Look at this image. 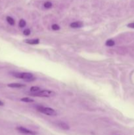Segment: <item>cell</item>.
Returning <instances> with one entry per match:
<instances>
[{"label": "cell", "instance_id": "6da1fadb", "mask_svg": "<svg viewBox=\"0 0 134 135\" xmlns=\"http://www.w3.org/2000/svg\"><path fill=\"white\" fill-rule=\"evenodd\" d=\"M11 74L18 78H20L22 80H25L27 81H32L35 80L36 78L34 77L33 74L30 73H12Z\"/></svg>", "mask_w": 134, "mask_h": 135}, {"label": "cell", "instance_id": "7a4b0ae2", "mask_svg": "<svg viewBox=\"0 0 134 135\" xmlns=\"http://www.w3.org/2000/svg\"><path fill=\"white\" fill-rule=\"evenodd\" d=\"M30 96H34V97H43V98H49L55 95V92L52 90H40L35 93L30 94Z\"/></svg>", "mask_w": 134, "mask_h": 135}, {"label": "cell", "instance_id": "3957f363", "mask_svg": "<svg viewBox=\"0 0 134 135\" xmlns=\"http://www.w3.org/2000/svg\"><path fill=\"white\" fill-rule=\"evenodd\" d=\"M37 110L38 112H41L42 113H44L45 115H48V116H55L57 115V112L53 109V108H45L44 106H37Z\"/></svg>", "mask_w": 134, "mask_h": 135}, {"label": "cell", "instance_id": "277c9868", "mask_svg": "<svg viewBox=\"0 0 134 135\" xmlns=\"http://www.w3.org/2000/svg\"><path fill=\"white\" fill-rule=\"evenodd\" d=\"M17 130L20 133L26 135H36L37 133L36 132L33 131L32 130H29L26 128H24L23 127H17Z\"/></svg>", "mask_w": 134, "mask_h": 135}, {"label": "cell", "instance_id": "5b68a950", "mask_svg": "<svg viewBox=\"0 0 134 135\" xmlns=\"http://www.w3.org/2000/svg\"><path fill=\"white\" fill-rule=\"evenodd\" d=\"M25 43L28 44H31V45H36V44H38L40 43V40L37 38H34V39H27L24 40Z\"/></svg>", "mask_w": 134, "mask_h": 135}, {"label": "cell", "instance_id": "8992f818", "mask_svg": "<svg viewBox=\"0 0 134 135\" xmlns=\"http://www.w3.org/2000/svg\"><path fill=\"white\" fill-rule=\"evenodd\" d=\"M8 87L10 88H20L26 87V85H23V84H20V83H11L7 85Z\"/></svg>", "mask_w": 134, "mask_h": 135}, {"label": "cell", "instance_id": "52a82bcc", "mask_svg": "<svg viewBox=\"0 0 134 135\" xmlns=\"http://www.w3.org/2000/svg\"><path fill=\"white\" fill-rule=\"evenodd\" d=\"M57 125H58L59 127H60V128H62L63 130H69V128H70L68 125L66 123H64V122H59V123H57Z\"/></svg>", "mask_w": 134, "mask_h": 135}, {"label": "cell", "instance_id": "ba28073f", "mask_svg": "<svg viewBox=\"0 0 134 135\" xmlns=\"http://www.w3.org/2000/svg\"><path fill=\"white\" fill-rule=\"evenodd\" d=\"M70 26H71V27L74 28H81V27H83V23L80 21H76V22L72 23L70 24Z\"/></svg>", "mask_w": 134, "mask_h": 135}, {"label": "cell", "instance_id": "9c48e42d", "mask_svg": "<svg viewBox=\"0 0 134 135\" xmlns=\"http://www.w3.org/2000/svg\"><path fill=\"white\" fill-rule=\"evenodd\" d=\"M105 45L108 46V47H112L115 45V42H114L113 40H111V39H109L106 42H105Z\"/></svg>", "mask_w": 134, "mask_h": 135}, {"label": "cell", "instance_id": "30bf717a", "mask_svg": "<svg viewBox=\"0 0 134 135\" xmlns=\"http://www.w3.org/2000/svg\"><path fill=\"white\" fill-rule=\"evenodd\" d=\"M6 20H7V23L9 24L10 25H12V26L15 25V20H14L11 17H7V18H6Z\"/></svg>", "mask_w": 134, "mask_h": 135}, {"label": "cell", "instance_id": "8fae6325", "mask_svg": "<svg viewBox=\"0 0 134 135\" xmlns=\"http://www.w3.org/2000/svg\"><path fill=\"white\" fill-rule=\"evenodd\" d=\"M30 90L32 92L35 93V92H37L40 91V88L38 87V86H32V87L30 88Z\"/></svg>", "mask_w": 134, "mask_h": 135}, {"label": "cell", "instance_id": "7c38bea8", "mask_svg": "<svg viewBox=\"0 0 134 135\" xmlns=\"http://www.w3.org/2000/svg\"><path fill=\"white\" fill-rule=\"evenodd\" d=\"M44 5L45 8H46V9H50L51 7H52L53 4H52V3L50 2V1H46V2L44 3Z\"/></svg>", "mask_w": 134, "mask_h": 135}, {"label": "cell", "instance_id": "4fadbf2b", "mask_svg": "<svg viewBox=\"0 0 134 135\" xmlns=\"http://www.w3.org/2000/svg\"><path fill=\"white\" fill-rule=\"evenodd\" d=\"M22 101H24V102H28V103H30V102H34V100H32V99H31L30 98H22L21 100H20Z\"/></svg>", "mask_w": 134, "mask_h": 135}, {"label": "cell", "instance_id": "5bb4252c", "mask_svg": "<svg viewBox=\"0 0 134 135\" xmlns=\"http://www.w3.org/2000/svg\"><path fill=\"white\" fill-rule=\"evenodd\" d=\"M51 28H52L53 31H59V30H60V27H59L58 24H53V25L51 26Z\"/></svg>", "mask_w": 134, "mask_h": 135}, {"label": "cell", "instance_id": "9a60e30c", "mask_svg": "<svg viewBox=\"0 0 134 135\" xmlns=\"http://www.w3.org/2000/svg\"><path fill=\"white\" fill-rule=\"evenodd\" d=\"M26 21L24 20V19H21V20L19 21V27L20 28H23L26 26Z\"/></svg>", "mask_w": 134, "mask_h": 135}, {"label": "cell", "instance_id": "2e32d148", "mask_svg": "<svg viewBox=\"0 0 134 135\" xmlns=\"http://www.w3.org/2000/svg\"><path fill=\"white\" fill-rule=\"evenodd\" d=\"M31 33V31L29 28H26V29H25L23 32V34L24 35H25V36H29Z\"/></svg>", "mask_w": 134, "mask_h": 135}, {"label": "cell", "instance_id": "e0dca14e", "mask_svg": "<svg viewBox=\"0 0 134 135\" xmlns=\"http://www.w3.org/2000/svg\"><path fill=\"white\" fill-rule=\"evenodd\" d=\"M127 27L129 28H134V23H130L127 24Z\"/></svg>", "mask_w": 134, "mask_h": 135}, {"label": "cell", "instance_id": "ac0fdd59", "mask_svg": "<svg viewBox=\"0 0 134 135\" xmlns=\"http://www.w3.org/2000/svg\"><path fill=\"white\" fill-rule=\"evenodd\" d=\"M3 105H4V103L3 101H0V106H3Z\"/></svg>", "mask_w": 134, "mask_h": 135}]
</instances>
